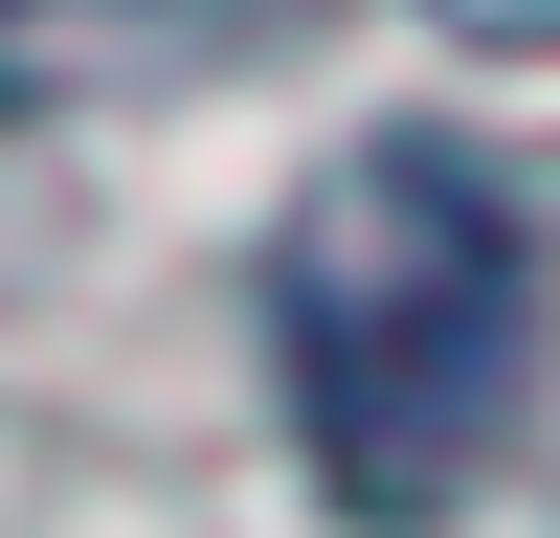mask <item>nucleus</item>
I'll return each instance as SVG.
<instances>
[{
	"label": "nucleus",
	"instance_id": "obj_1",
	"mask_svg": "<svg viewBox=\"0 0 560 538\" xmlns=\"http://www.w3.org/2000/svg\"><path fill=\"white\" fill-rule=\"evenodd\" d=\"M269 359H292L337 516H448L516 448V382H538V202L471 134L314 157L292 247H269Z\"/></svg>",
	"mask_w": 560,
	"mask_h": 538
},
{
	"label": "nucleus",
	"instance_id": "obj_2",
	"mask_svg": "<svg viewBox=\"0 0 560 538\" xmlns=\"http://www.w3.org/2000/svg\"><path fill=\"white\" fill-rule=\"evenodd\" d=\"M448 45H560V0H427Z\"/></svg>",
	"mask_w": 560,
	"mask_h": 538
}]
</instances>
